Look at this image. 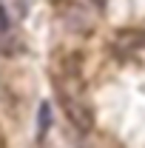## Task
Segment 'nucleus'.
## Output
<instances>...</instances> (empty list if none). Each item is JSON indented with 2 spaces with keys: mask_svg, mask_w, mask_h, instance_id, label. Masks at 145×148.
Listing matches in <instances>:
<instances>
[{
  "mask_svg": "<svg viewBox=\"0 0 145 148\" xmlns=\"http://www.w3.org/2000/svg\"><path fill=\"white\" fill-rule=\"evenodd\" d=\"M60 106H63V114L68 117V123L77 131H83V134L91 131V125H94V111L85 103V94H60Z\"/></svg>",
  "mask_w": 145,
  "mask_h": 148,
  "instance_id": "obj_1",
  "label": "nucleus"
},
{
  "mask_svg": "<svg viewBox=\"0 0 145 148\" xmlns=\"http://www.w3.org/2000/svg\"><path fill=\"white\" fill-rule=\"evenodd\" d=\"M20 43H14V29H12V17L6 12V6L0 3V51L3 54H14Z\"/></svg>",
  "mask_w": 145,
  "mask_h": 148,
  "instance_id": "obj_2",
  "label": "nucleus"
},
{
  "mask_svg": "<svg viewBox=\"0 0 145 148\" xmlns=\"http://www.w3.org/2000/svg\"><path fill=\"white\" fill-rule=\"evenodd\" d=\"M145 46V32H137V29H128L117 37V49L120 51H137Z\"/></svg>",
  "mask_w": 145,
  "mask_h": 148,
  "instance_id": "obj_3",
  "label": "nucleus"
},
{
  "mask_svg": "<svg viewBox=\"0 0 145 148\" xmlns=\"http://www.w3.org/2000/svg\"><path fill=\"white\" fill-rule=\"evenodd\" d=\"M49 128H51V106L49 103H40V108H37V143L46 140Z\"/></svg>",
  "mask_w": 145,
  "mask_h": 148,
  "instance_id": "obj_4",
  "label": "nucleus"
},
{
  "mask_svg": "<svg viewBox=\"0 0 145 148\" xmlns=\"http://www.w3.org/2000/svg\"><path fill=\"white\" fill-rule=\"evenodd\" d=\"M91 6H94V12H103V9H105V3H108V0H88Z\"/></svg>",
  "mask_w": 145,
  "mask_h": 148,
  "instance_id": "obj_5",
  "label": "nucleus"
},
{
  "mask_svg": "<svg viewBox=\"0 0 145 148\" xmlns=\"http://www.w3.org/2000/svg\"><path fill=\"white\" fill-rule=\"evenodd\" d=\"M0 148H3V143H0Z\"/></svg>",
  "mask_w": 145,
  "mask_h": 148,
  "instance_id": "obj_6",
  "label": "nucleus"
}]
</instances>
